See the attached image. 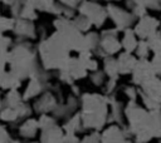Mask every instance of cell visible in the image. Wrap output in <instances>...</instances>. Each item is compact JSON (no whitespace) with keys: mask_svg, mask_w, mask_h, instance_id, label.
Listing matches in <instances>:
<instances>
[{"mask_svg":"<svg viewBox=\"0 0 161 143\" xmlns=\"http://www.w3.org/2000/svg\"><path fill=\"white\" fill-rule=\"evenodd\" d=\"M69 49L70 46L68 45L65 38L58 30L39 45V53L42 56L43 66L45 69H62L69 59Z\"/></svg>","mask_w":161,"mask_h":143,"instance_id":"6da1fadb","label":"cell"},{"mask_svg":"<svg viewBox=\"0 0 161 143\" xmlns=\"http://www.w3.org/2000/svg\"><path fill=\"white\" fill-rule=\"evenodd\" d=\"M107 98L99 94L82 95V123L86 128L99 129L106 122Z\"/></svg>","mask_w":161,"mask_h":143,"instance_id":"7a4b0ae2","label":"cell"},{"mask_svg":"<svg viewBox=\"0 0 161 143\" xmlns=\"http://www.w3.org/2000/svg\"><path fill=\"white\" fill-rule=\"evenodd\" d=\"M79 11H80V14L86 15L92 21V24L96 25L97 28H101V25L103 24L104 19H106V16L108 14V11L104 10L103 8H101L98 4H96V3H88V1H84L80 5Z\"/></svg>","mask_w":161,"mask_h":143,"instance_id":"3957f363","label":"cell"},{"mask_svg":"<svg viewBox=\"0 0 161 143\" xmlns=\"http://www.w3.org/2000/svg\"><path fill=\"white\" fill-rule=\"evenodd\" d=\"M117 31L118 29H108L104 30L101 35V40H99V51L102 50V53L104 55H112L113 53L118 51L122 48V43H119L117 40Z\"/></svg>","mask_w":161,"mask_h":143,"instance_id":"277c9868","label":"cell"},{"mask_svg":"<svg viewBox=\"0 0 161 143\" xmlns=\"http://www.w3.org/2000/svg\"><path fill=\"white\" fill-rule=\"evenodd\" d=\"M157 73L153 69V65L151 61H148L146 58H141V60L137 61L136 66L132 70V82L135 84H142L143 82H146L147 79L155 77Z\"/></svg>","mask_w":161,"mask_h":143,"instance_id":"5b68a950","label":"cell"},{"mask_svg":"<svg viewBox=\"0 0 161 143\" xmlns=\"http://www.w3.org/2000/svg\"><path fill=\"white\" fill-rule=\"evenodd\" d=\"M107 11L108 15L112 18L114 25L117 26L118 30H123L127 29V26L133 21V14H130L119 8H117L116 5H108L107 6Z\"/></svg>","mask_w":161,"mask_h":143,"instance_id":"8992f818","label":"cell"},{"mask_svg":"<svg viewBox=\"0 0 161 143\" xmlns=\"http://www.w3.org/2000/svg\"><path fill=\"white\" fill-rule=\"evenodd\" d=\"M160 25V21L152 16H142L138 21V24L135 28V33L141 39H147L151 34L157 31V26Z\"/></svg>","mask_w":161,"mask_h":143,"instance_id":"52a82bcc","label":"cell"},{"mask_svg":"<svg viewBox=\"0 0 161 143\" xmlns=\"http://www.w3.org/2000/svg\"><path fill=\"white\" fill-rule=\"evenodd\" d=\"M42 129V140L45 142H58V140H63V132L62 129L55 124L54 120H52L49 124H47L45 127L40 128Z\"/></svg>","mask_w":161,"mask_h":143,"instance_id":"ba28073f","label":"cell"},{"mask_svg":"<svg viewBox=\"0 0 161 143\" xmlns=\"http://www.w3.org/2000/svg\"><path fill=\"white\" fill-rule=\"evenodd\" d=\"M141 90L147 95H150L151 98L161 100V80L157 79L156 75L143 82L141 84Z\"/></svg>","mask_w":161,"mask_h":143,"instance_id":"9c48e42d","label":"cell"},{"mask_svg":"<svg viewBox=\"0 0 161 143\" xmlns=\"http://www.w3.org/2000/svg\"><path fill=\"white\" fill-rule=\"evenodd\" d=\"M118 61V68H119V73L121 74H127V73H131L133 70V68L136 66L137 64V59L133 58L131 55V53L128 51H125L119 55V58L117 59Z\"/></svg>","mask_w":161,"mask_h":143,"instance_id":"30bf717a","label":"cell"},{"mask_svg":"<svg viewBox=\"0 0 161 143\" xmlns=\"http://www.w3.org/2000/svg\"><path fill=\"white\" fill-rule=\"evenodd\" d=\"M55 108H57V107H55V99H54L53 94H50V93H45V94L35 103V110H36V112L45 113V112L54 110Z\"/></svg>","mask_w":161,"mask_h":143,"instance_id":"8fae6325","label":"cell"},{"mask_svg":"<svg viewBox=\"0 0 161 143\" xmlns=\"http://www.w3.org/2000/svg\"><path fill=\"white\" fill-rule=\"evenodd\" d=\"M135 35H136V33H135L133 30L126 29L125 36H123V39H122V41H121V43H122V48H123L126 51H128V53L135 51L136 48H137V45H138V41L136 40Z\"/></svg>","mask_w":161,"mask_h":143,"instance_id":"7c38bea8","label":"cell"},{"mask_svg":"<svg viewBox=\"0 0 161 143\" xmlns=\"http://www.w3.org/2000/svg\"><path fill=\"white\" fill-rule=\"evenodd\" d=\"M102 140L103 142H109V140H112V142H119V140H125V139H123L122 130L117 125H111V127H108L103 132Z\"/></svg>","mask_w":161,"mask_h":143,"instance_id":"4fadbf2b","label":"cell"},{"mask_svg":"<svg viewBox=\"0 0 161 143\" xmlns=\"http://www.w3.org/2000/svg\"><path fill=\"white\" fill-rule=\"evenodd\" d=\"M14 30L18 35L34 38V28L28 19H21L20 21H18V24H15L14 26Z\"/></svg>","mask_w":161,"mask_h":143,"instance_id":"5bb4252c","label":"cell"},{"mask_svg":"<svg viewBox=\"0 0 161 143\" xmlns=\"http://www.w3.org/2000/svg\"><path fill=\"white\" fill-rule=\"evenodd\" d=\"M21 83V79L15 75L11 70L8 73L4 70V74H3V79H1V85L4 89L9 88V89H16Z\"/></svg>","mask_w":161,"mask_h":143,"instance_id":"9a60e30c","label":"cell"},{"mask_svg":"<svg viewBox=\"0 0 161 143\" xmlns=\"http://www.w3.org/2000/svg\"><path fill=\"white\" fill-rule=\"evenodd\" d=\"M39 128V122H36L35 119H28L26 122H24L19 129L20 135L25 137V138H31L35 135L36 129Z\"/></svg>","mask_w":161,"mask_h":143,"instance_id":"2e32d148","label":"cell"},{"mask_svg":"<svg viewBox=\"0 0 161 143\" xmlns=\"http://www.w3.org/2000/svg\"><path fill=\"white\" fill-rule=\"evenodd\" d=\"M42 90V83H40V79L38 77H31L30 78V83L24 93V99H29V98H33L35 97L36 94H39Z\"/></svg>","mask_w":161,"mask_h":143,"instance_id":"e0dca14e","label":"cell"},{"mask_svg":"<svg viewBox=\"0 0 161 143\" xmlns=\"http://www.w3.org/2000/svg\"><path fill=\"white\" fill-rule=\"evenodd\" d=\"M104 73L109 77V78H116L119 74V68H118V61L114 60L111 56H107L104 59Z\"/></svg>","mask_w":161,"mask_h":143,"instance_id":"ac0fdd59","label":"cell"},{"mask_svg":"<svg viewBox=\"0 0 161 143\" xmlns=\"http://www.w3.org/2000/svg\"><path fill=\"white\" fill-rule=\"evenodd\" d=\"M80 123H82V114L80 113H77L74 117H72L65 124H64V130L67 133H75L79 127H80Z\"/></svg>","mask_w":161,"mask_h":143,"instance_id":"d6986e66","label":"cell"},{"mask_svg":"<svg viewBox=\"0 0 161 143\" xmlns=\"http://www.w3.org/2000/svg\"><path fill=\"white\" fill-rule=\"evenodd\" d=\"M147 43L153 53L161 51V31H155L153 34H151L147 38Z\"/></svg>","mask_w":161,"mask_h":143,"instance_id":"ffe728a7","label":"cell"},{"mask_svg":"<svg viewBox=\"0 0 161 143\" xmlns=\"http://www.w3.org/2000/svg\"><path fill=\"white\" fill-rule=\"evenodd\" d=\"M72 23L80 30V31H84V30H88L89 29V26L91 25H93L92 24V21L86 16V15H79V16H75L73 20H72Z\"/></svg>","mask_w":161,"mask_h":143,"instance_id":"44dd1931","label":"cell"},{"mask_svg":"<svg viewBox=\"0 0 161 143\" xmlns=\"http://www.w3.org/2000/svg\"><path fill=\"white\" fill-rule=\"evenodd\" d=\"M150 50H151V49H150V46H148V43H147V41H143V40H141V41L138 43L137 48H136L137 55H138L140 58H147Z\"/></svg>","mask_w":161,"mask_h":143,"instance_id":"7402d4cb","label":"cell"},{"mask_svg":"<svg viewBox=\"0 0 161 143\" xmlns=\"http://www.w3.org/2000/svg\"><path fill=\"white\" fill-rule=\"evenodd\" d=\"M136 4H141L145 8H153V9H158V1L160 0H132Z\"/></svg>","mask_w":161,"mask_h":143,"instance_id":"603a6c76","label":"cell"},{"mask_svg":"<svg viewBox=\"0 0 161 143\" xmlns=\"http://www.w3.org/2000/svg\"><path fill=\"white\" fill-rule=\"evenodd\" d=\"M151 63H152L153 69L156 70V73L157 74H161V51L155 53V56L152 58Z\"/></svg>","mask_w":161,"mask_h":143,"instance_id":"cb8c5ba5","label":"cell"},{"mask_svg":"<svg viewBox=\"0 0 161 143\" xmlns=\"http://www.w3.org/2000/svg\"><path fill=\"white\" fill-rule=\"evenodd\" d=\"M1 24H3V31L11 30V29H14V26H15V20H14V19H10V18L3 16V18H1Z\"/></svg>","mask_w":161,"mask_h":143,"instance_id":"d4e9b609","label":"cell"},{"mask_svg":"<svg viewBox=\"0 0 161 143\" xmlns=\"http://www.w3.org/2000/svg\"><path fill=\"white\" fill-rule=\"evenodd\" d=\"M92 82H93L94 84H97V85L102 84V83H103V73H101V72L94 73V74L92 75Z\"/></svg>","mask_w":161,"mask_h":143,"instance_id":"484cf974","label":"cell"},{"mask_svg":"<svg viewBox=\"0 0 161 143\" xmlns=\"http://www.w3.org/2000/svg\"><path fill=\"white\" fill-rule=\"evenodd\" d=\"M125 92H126V94H127L130 98H132V100H135V99H136V94L138 93V90H135V89H133V88H131V87H128Z\"/></svg>","mask_w":161,"mask_h":143,"instance_id":"4316f807","label":"cell"},{"mask_svg":"<svg viewBox=\"0 0 161 143\" xmlns=\"http://www.w3.org/2000/svg\"><path fill=\"white\" fill-rule=\"evenodd\" d=\"M80 0H60V3L65 6H69V8H74Z\"/></svg>","mask_w":161,"mask_h":143,"instance_id":"83f0119b","label":"cell"},{"mask_svg":"<svg viewBox=\"0 0 161 143\" xmlns=\"http://www.w3.org/2000/svg\"><path fill=\"white\" fill-rule=\"evenodd\" d=\"M1 135H3V137H1V139H0L1 142H6V140H10L9 138H6V137H8V133H6V130H5V127H1Z\"/></svg>","mask_w":161,"mask_h":143,"instance_id":"f1b7e54d","label":"cell"},{"mask_svg":"<svg viewBox=\"0 0 161 143\" xmlns=\"http://www.w3.org/2000/svg\"><path fill=\"white\" fill-rule=\"evenodd\" d=\"M3 1H4L5 4H9V5H13V4H14V3L16 1V0H3Z\"/></svg>","mask_w":161,"mask_h":143,"instance_id":"f546056e","label":"cell"},{"mask_svg":"<svg viewBox=\"0 0 161 143\" xmlns=\"http://www.w3.org/2000/svg\"><path fill=\"white\" fill-rule=\"evenodd\" d=\"M160 3H161V0H160Z\"/></svg>","mask_w":161,"mask_h":143,"instance_id":"4dcf8cb0","label":"cell"},{"mask_svg":"<svg viewBox=\"0 0 161 143\" xmlns=\"http://www.w3.org/2000/svg\"><path fill=\"white\" fill-rule=\"evenodd\" d=\"M160 31H161V30H160Z\"/></svg>","mask_w":161,"mask_h":143,"instance_id":"1f68e13d","label":"cell"}]
</instances>
